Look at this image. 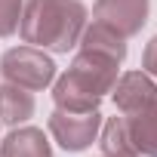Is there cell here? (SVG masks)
<instances>
[{
	"mask_svg": "<svg viewBox=\"0 0 157 157\" xmlns=\"http://www.w3.org/2000/svg\"><path fill=\"white\" fill-rule=\"evenodd\" d=\"M16 13H19V0H0V34H10L16 28Z\"/></svg>",
	"mask_w": 157,
	"mask_h": 157,
	"instance_id": "cell-8",
	"label": "cell"
},
{
	"mask_svg": "<svg viewBox=\"0 0 157 157\" xmlns=\"http://www.w3.org/2000/svg\"><path fill=\"white\" fill-rule=\"evenodd\" d=\"M34 102L25 90H16V86H6V90H0V117L16 123V120H25L31 114Z\"/></svg>",
	"mask_w": 157,
	"mask_h": 157,
	"instance_id": "cell-4",
	"label": "cell"
},
{
	"mask_svg": "<svg viewBox=\"0 0 157 157\" xmlns=\"http://www.w3.org/2000/svg\"><path fill=\"white\" fill-rule=\"evenodd\" d=\"M3 157H49V145H46L43 132L25 129V132H16L3 145Z\"/></svg>",
	"mask_w": 157,
	"mask_h": 157,
	"instance_id": "cell-3",
	"label": "cell"
},
{
	"mask_svg": "<svg viewBox=\"0 0 157 157\" xmlns=\"http://www.w3.org/2000/svg\"><path fill=\"white\" fill-rule=\"evenodd\" d=\"M136 83H139V74H129V77H126V83H123V90H117V102H120L126 111L132 108V99H129V93H126V90H129V86H136ZM132 96H136V99H142V105H145V108L157 102V90H154L148 80H142V90H136Z\"/></svg>",
	"mask_w": 157,
	"mask_h": 157,
	"instance_id": "cell-7",
	"label": "cell"
},
{
	"mask_svg": "<svg viewBox=\"0 0 157 157\" xmlns=\"http://www.w3.org/2000/svg\"><path fill=\"white\" fill-rule=\"evenodd\" d=\"M99 126V114L96 111H68V114H52L49 129L56 132V139L71 148V151H80L93 142Z\"/></svg>",
	"mask_w": 157,
	"mask_h": 157,
	"instance_id": "cell-2",
	"label": "cell"
},
{
	"mask_svg": "<svg viewBox=\"0 0 157 157\" xmlns=\"http://www.w3.org/2000/svg\"><path fill=\"white\" fill-rule=\"evenodd\" d=\"M142 132H132V142L139 151H148V154H157V105H154V114L142 111Z\"/></svg>",
	"mask_w": 157,
	"mask_h": 157,
	"instance_id": "cell-6",
	"label": "cell"
},
{
	"mask_svg": "<svg viewBox=\"0 0 157 157\" xmlns=\"http://www.w3.org/2000/svg\"><path fill=\"white\" fill-rule=\"evenodd\" d=\"M3 68L6 74L13 77L16 83H25L31 90L49 83V77H52V62L46 56H40L37 49L31 46H22V49H13L6 59H3Z\"/></svg>",
	"mask_w": 157,
	"mask_h": 157,
	"instance_id": "cell-1",
	"label": "cell"
},
{
	"mask_svg": "<svg viewBox=\"0 0 157 157\" xmlns=\"http://www.w3.org/2000/svg\"><path fill=\"white\" fill-rule=\"evenodd\" d=\"M148 68L157 74V37L151 40V46H148Z\"/></svg>",
	"mask_w": 157,
	"mask_h": 157,
	"instance_id": "cell-9",
	"label": "cell"
},
{
	"mask_svg": "<svg viewBox=\"0 0 157 157\" xmlns=\"http://www.w3.org/2000/svg\"><path fill=\"white\" fill-rule=\"evenodd\" d=\"M99 3L114 6V16H120V19H114V28L126 19V34L136 31L145 22V13H148V0H99Z\"/></svg>",
	"mask_w": 157,
	"mask_h": 157,
	"instance_id": "cell-5",
	"label": "cell"
}]
</instances>
